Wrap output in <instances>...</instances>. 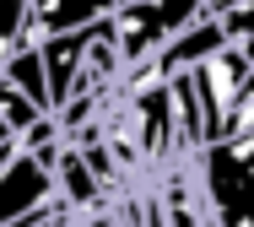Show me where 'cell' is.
<instances>
[{
  "label": "cell",
  "instance_id": "obj_8",
  "mask_svg": "<svg viewBox=\"0 0 254 227\" xmlns=\"http://www.w3.org/2000/svg\"><path fill=\"white\" fill-rule=\"evenodd\" d=\"M44 119H54V114H44L38 103H33V98H22V92H16V87L0 76V124H5L16 141H27V135L44 124Z\"/></svg>",
  "mask_w": 254,
  "mask_h": 227
},
{
  "label": "cell",
  "instance_id": "obj_10",
  "mask_svg": "<svg viewBox=\"0 0 254 227\" xmlns=\"http://www.w3.org/2000/svg\"><path fill=\"white\" fill-rule=\"evenodd\" d=\"M216 16H222L227 44H233V49L254 65V5H216Z\"/></svg>",
  "mask_w": 254,
  "mask_h": 227
},
{
  "label": "cell",
  "instance_id": "obj_11",
  "mask_svg": "<svg viewBox=\"0 0 254 227\" xmlns=\"http://www.w3.org/2000/svg\"><path fill=\"white\" fill-rule=\"evenodd\" d=\"M249 135H254V81H249V92L238 98L233 119H227V141H249Z\"/></svg>",
  "mask_w": 254,
  "mask_h": 227
},
{
  "label": "cell",
  "instance_id": "obj_3",
  "mask_svg": "<svg viewBox=\"0 0 254 227\" xmlns=\"http://www.w3.org/2000/svg\"><path fill=\"white\" fill-rule=\"evenodd\" d=\"M190 81H195V98H200V114H205V130H211V146L216 141H227V119L238 109V98L249 92L254 81V65L233 44L222 49V55H211L200 70H190Z\"/></svg>",
  "mask_w": 254,
  "mask_h": 227
},
{
  "label": "cell",
  "instance_id": "obj_7",
  "mask_svg": "<svg viewBox=\"0 0 254 227\" xmlns=\"http://www.w3.org/2000/svg\"><path fill=\"white\" fill-rule=\"evenodd\" d=\"M0 76L22 92V98H33L44 114H54V98H49V70H44V49L38 44H27V49H16V55L0 65Z\"/></svg>",
  "mask_w": 254,
  "mask_h": 227
},
{
  "label": "cell",
  "instance_id": "obj_5",
  "mask_svg": "<svg viewBox=\"0 0 254 227\" xmlns=\"http://www.w3.org/2000/svg\"><path fill=\"white\" fill-rule=\"evenodd\" d=\"M98 33V27H92ZM92 33H70V38H44V70H49V98H54V119L76 103L81 92V70H87V49H92Z\"/></svg>",
  "mask_w": 254,
  "mask_h": 227
},
{
  "label": "cell",
  "instance_id": "obj_2",
  "mask_svg": "<svg viewBox=\"0 0 254 227\" xmlns=\"http://www.w3.org/2000/svg\"><path fill=\"white\" fill-rule=\"evenodd\" d=\"M205 16V5H162V0H130V5H114V38H119V55L125 65H152L173 38H184L195 22Z\"/></svg>",
  "mask_w": 254,
  "mask_h": 227
},
{
  "label": "cell",
  "instance_id": "obj_9",
  "mask_svg": "<svg viewBox=\"0 0 254 227\" xmlns=\"http://www.w3.org/2000/svg\"><path fill=\"white\" fill-rule=\"evenodd\" d=\"M33 44V5H0V65Z\"/></svg>",
  "mask_w": 254,
  "mask_h": 227
},
{
  "label": "cell",
  "instance_id": "obj_1",
  "mask_svg": "<svg viewBox=\"0 0 254 227\" xmlns=\"http://www.w3.org/2000/svg\"><path fill=\"white\" fill-rule=\"evenodd\" d=\"M195 178H200L211 227H254V135L205 146Z\"/></svg>",
  "mask_w": 254,
  "mask_h": 227
},
{
  "label": "cell",
  "instance_id": "obj_4",
  "mask_svg": "<svg viewBox=\"0 0 254 227\" xmlns=\"http://www.w3.org/2000/svg\"><path fill=\"white\" fill-rule=\"evenodd\" d=\"M60 200V184H54V163L38 157H16L11 168H0V227H22L33 222L38 211H49Z\"/></svg>",
  "mask_w": 254,
  "mask_h": 227
},
{
  "label": "cell",
  "instance_id": "obj_6",
  "mask_svg": "<svg viewBox=\"0 0 254 227\" xmlns=\"http://www.w3.org/2000/svg\"><path fill=\"white\" fill-rule=\"evenodd\" d=\"M114 5H33V44L44 38H70V33H92Z\"/></svg>",
  "mask_w": 254,
  "mask_h": 227
}]
</instances>
